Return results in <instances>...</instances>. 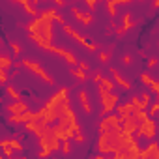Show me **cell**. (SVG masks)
Instances as JSON below:
<instances>
[{
    "label": "cell",
    "mask_w": 159,
    "mask_h": 159,
    "mask_svg": "<svg viewBox=\"0 0 159 159\" xmlns=\"http://www.w3.org/2000/svg\"><path fill=\"white\" fill-rule=\"evenodd\" d=\"M62 153L64 155H69L71 153V142H69V139L67 140H62Z\"/></svg>",
    "instance_id": "4dcf8cb0"
},
{
    "label": "cell",
    "mask_w": 159,
    "mask_h": 159,
    "mask_svg": "<svg viewBox=\"0 0 159 159\" xmlns=\"http://www.w3.org/2000/svg\"><path fill=\"white\" fill-rule=\"evenodd\" d=\"M77 66H79V67H81V69H84V71H88V69H90V66H88L86 62H79Z\"/></svg>",
    "instance_id": "60d3db41"
},
{
    "label": "cell",
    "mask_w": 159,
    "mask_h": 159,
    "mask_svg": "<svg viewBox=\"0 0 159 159\" xmlns=\"http://www.w3.org/2000/svg\"><path fill=\"white\" fill-rule=\"evenodd\" d=\"M47 52H51V54H54V56H60V58H64V60H66L69 66H77V64H79L77 56H75V54H73L69 49H64V47H56V45H51Z\"/></svg>",
    "instance_id": "9c48e42d"
},
{
    "label": "cell",
    "mask_w": 159,
    "mask_h": 159,
    "mask_svg": "<svg viewBox=\"0 0 159 159\" xmlns=\"http://www.w3.org/2000/svg\"><path fill=\"white\" fill-rule=\"evenodd\" d=\"M120 133H122V129L99 133V139H98V152L103 153V155H109V153L112 155L114 152H118V139H120Z\"/></svg>",
    "instance_id": "277c9868"
},
{
    "label": "cell",
    "mask_w": 159,
    "mask_h": 159,
    "mask_svg": "<svg viewBox=\"0 0 159 159\" xmlns=\"http://www.w3.org/2000/svg\"><path fill=\"white\" fill-rule=\"evenodd\" d=\"M107 11H109V15H111V19H116V15H118V10H116V2H114V0H107Z\"/></svg>",
    "instance_id": "4316f807"
},
{
    "label": "cell",
    "mask_w": 159,
    "mask_h": 159,
    "mask_svg": "<svg viewBox=\"0 0 159 159\" xmlns=\"http://www.w3.org/2000/svg\"><path fill=\"white\" fill-rule=\"evenodd\" d=\"M140 98H142V99H144V101H150V92H144V94H142V96H140Z\"/></svg>",
    "instance_id": "f6af8a7d"
},
{
    "label": "cell",
    "mask_w": 159,
    "mask_h": 159,
    "mask_svg": "<svg viewBox=\"0 0 159 159\" xmlns=\"http://www.w3.org/2000/svg\"><path fill=\"white\" fill-rule=\"evenodd\" d=\"M140 83L144 84V86H148V88H152L157 81H155V79L153 77H150V73H140Z\"/></svg>",
    "instance_id": "d4e9b609"
},
{
    "label": "cell",
    "mask_w": 159,
    "mask_h": 159,
    "mask_svg": "<svg viewBox=\"0 0 159 159\" xmlns=\"http://www.w3.org/2000/svg\"><path fill=\"white\" fill-rule=\"evenodd\" d=\"M43 2H45V0H43Z\"/></svg>",
    "instance_id": "c3c4849f"
},
{
    "label": "cell",
    "mask_w": 159,
    "mask_h": 159,
    "mask_svg": "<svg viewBox=\"0 0 159 159\" xmlns=\"http://www.w3.org/2000/svg\"><path fill=\"white\" fill-rule=\"evenodd\" d=\"M11 2L21 4V6H23V10H25L30 17H39V13H41V11H38V10H36V6L30 2V0H11Z\"/></svg>",
    "instance_id": "ffe728a7"
},
{
    "label": "cell",
    "mask_w": 159,
    "mask_h": 159,
    "mask_svg": "<svg viewBox=\"0 0 159 159\" xmlns=\"http://www.w3.org/2000/svg\"><path fill=\"white\" fill-rule=\"evenodd\" d=\"M155 114H159V101L150 107V116H155Z\"/></svg>",
    "instance_id": "74e56055"
},
{
    "label": "cell",
    "mask_w": 159,
    "mask_h": 159,
    "mask_svg": "<svg viewBox=\"0 0 159 159\" xmlns=\"http://www.w3.org/2000/svg\"><path fill=\"white\" fill-rule=\"evenodd\" d=\"M135 26V23H133V15H131V11H125L124 13V17H122V26H116L114 28V32L118 34V36H124L127 30H131Z\"/></svg>",
    "instance_id": "9a60e30c"
},
{
    "label": "cell",
    "mask_w": 159,
    "mask_h": 159,
    "mask_svg": "<svg viewBox=\"0 0 159 159\" xmlns=\"http://www.w3.org/2000/svg\"><path fill=\"white\" fill-rule=\"evenodd\" d=\"M28 120H34V111H26L21 114H8L10 124H26Z\"/></svg>",
    "instance_id": "2e32d148"
},
{
    "label": "cell",
    "mask_w": 159,
    "mask_h": 159,
    "mask_svg": "<svg viewBox=\"0 0 159 159\" xmlns=\"http://www.w3.org/2000/svg\"><path fill=\"white\" fill-rule=\"evenodd\" d=\"M135 137H137V139L146 137L148 140H153V139L157 137V122L153 120V116H148L144 122H140V125H139Z\"/></svg>",
    "instance_id": "8992f818"
},
{
    "label": "cell",
    "mask_w": 159,
    "mask_h": 159,
    "mask_svg": "<svg viewBox=\"0 0 159 159\" xmlns=\"http://www.w3.org/2000/svg\"><path fill=\"white\" fill-rule=\"evenodd\" d=\"M2 153H4V157H6V159H11V157H13V153H15V150H13L11 146H2Z\"/></svg>",
    "instance_id": "1f68e13d"
},
{
    "label": "cell",
    "mask_w": 159,
    "mask_h": 159,
    "mask_svg": "<svg viewBox=\"0 0 159 159\" xmlns=\"http://www.w3.org/2000/svg\"><path fill=\"white\" fill-rule=\"evenodd\" d=\"M92 81H94V83H96V84H99V83H101V81H103V73H101V71H98V73H96V75H94V79H92Z\"/></svg>",
    "instance_id": "ab89813d"
},
{
    "label": "cell",
    "mask_w": 159,
    "mask_h": 159,
    "mask_svg": "<svg viewBox=\"0 0 159 159\" xmlns=\"http://www.w3.org/2000/svg\"><path fill=\"white\" fill-rule=\"evenodd\" d=\"M133 111H135V105H133L131 101H129V103H118V105H116V114L120 116V120L131 116Z\"/></svg>",
    "instance_id": "ac0fdd59"
},
{
    "label": "cell",
    "mask_w": 159,
    "mask_h": 159,
    "mask_svg": "<svg viewBox=\"0 0 159 159\" xmlns=\"http://www.w3.org/2000/svg\"><path fill=\"white\" fill-rule=\"evenodd\" d=\"M52 129H54V133H56V137H58L60 140H67V139L73 140L75 135L83 133V131H81V125H79V120H77V114L71 111V107H67L66 114H64L58 122L52 124Z\"/></svg>",
    "instance_id": "3957f363"
},
{
    "label": "cell",
    "mask_w": 159,
    "mask_h": 159,
    "mask_svg": "<svg viewBox=\"0 0 159 159\" xmlns=\"http://www.w3.org/2000/svg\"><path fill=\"white\" fill-rule=\"evenodd\" d=\"M73 140H75V144H84V140H86V139H84V135H83V133H79V135H75V139H73Z\"/></svg>",
    "instance_id": "f35d334b"
},
{
    "label": "cell",
    "mask_w": 159,
    "mask_h": 159,
    "mask_svg": "<svg viewBox=\"0 0 159 159\" xmlns=\"http://www.w3.org/2000/svg\"><path fill=\"white\" fill-rule=\"evenodd\" d=\"M67 107H69V88L67 86H62L60 90H56L49 98V101L39 111L34 112V120L41 122L43 125H51V124L58 122L66 114Z\"/></svg>",
    "instance_id": "6da1fadb"
},
{
    "label": "cell",
    "mask_w": 159,
    "mask_h": 159,
    "mask_svg": "<svg viewBox=\"0 0 159 159\" xmlns=\"http://www.w3.org/2000/svg\"><path fill=\"white\" fill-rule=\"evenodd\" d=\"M69 73H71V77H75V79H77V81H83V83L86 81V79H88V71L81 69V67H79V66H77V67L73 66V67L69 69Z\"/></svg>",
    "instance_id": "603a6c76"
},
{
    "label": "cell",
    "mask_w": 159,
    "mask_h": 159,
    "mask_svg": "<svg viewBox=\"0 0 159 159\" xmlns=\"http://www.w3.org/2000/svg\"><path fill=\"white\" fill-rule=\"evenodd\" d=\"M122 60H124V64L127 66V64H131V60H133V58H131V54H124V58H122Z\"/></svg>",
    "instance_id": "7bdbcfd3"
},
{
    "label": "cell",
    "mask_w": 159,
    "mask_h": 159,
    "mask_svg": "<svg viewBox=\"0 0 159 159\" xmlns=\"http://www.w3.org/2000/svg\"><path fill=\"white\" fill-rule=\"evenodd\" d=\"M2 146H11L15 152H23L25 150V146L21 144V140L15 137V139H2V140H0V148H2Z\"/></svg>",
    "instance_id": "44dd1931"
},
{
    "label": "cell",
    "mask_w": 159,
    "mask_h": 159,
    "mask_svg": "<svg viewBox=\"0 0 159 159\" xmlns=\"http://www.w3.org/2000/svg\"><path fill=\"white\" fill-rule=\"evenodd\" d=\"M101 84L107 88V90H111V92H114V86H116V83H114V79H109V77H103V81H101Z\"/></svg>",
    "instance_id": "f546056e"
},
{
    "label": "cell",
    "mask_w": 159,
    "mask_h": 159,
    "mask_svg": "<svg viewBox=\"0 0 159 159\" xmlns=\"http://www.w3.org/2000/svg\"><path fill=\"white\" fill-rule=\"evenodd\" d=\"M0 83L4 86L8 84V69H4V67H0Z\"/></svg>",
    "instance_id": "836d02e7"
},
{
    "label": "cell",
    "mask_w": 159,
    "mask_h": 159,
    "mask_svg": "<svg viewBox=\"0 0 159 159\" xmlns=\"http://www.w3.org/2000/svg\"><path fill=\"white\" fill-rule=\"evenodd\" d=\"M52 2H54L58 8H64V6H66V0H52Z\"/></svg>",
    "instance_id": "ee69618b"
},
{
    "label": "cell",
    "mask_w": 159,
    "mask_h": 159,
    "mask_svg": "<svg viewBox=\"0 0 159 159\" xmlns=\"http://www.w3.org/2000/svg\"><path fill=\"white\" fill-rule=\"evenodd\" d=\"M152 6H153V10H159V0H153Z\"/></svg>",
    "instance_id": "bcb514c9"
},
{
    "label": "cell",
    "mask_w": 159,
    "mask_h": 159,
    "mask_svg": "<svg viewBox=\"0 0 159 159\" xmlns=\"http://www.w3.org/2000/svg\"><path fill=\"white\" fill-rule=\"evenodd\" d=\"M56 23H60V25H66V19H64V15H62V13H58V15H56Z\"/></svg>",
    "instance_id": "b9f144b4"
},
{
    "label": "cell",
    "mask_w": 159,
    "mask_h": 159,
    "mask_svg": "<svg viewBox=\"0 0 159 159\" xmlns=\"http://www.w3.org/2000/svg\"><path fill=\"white\" fill-rule=\"evenodd\" d=\"M79 101H81V107H83V111H84L86 114H92V103L88 101V94H86L84 90L79 92Z\"/></svg>",
    "instance_id": "7402d4cb"
},
{
    "label": "cell",
    "mask_w": 159,
    "mask_h": 159,
    "mask_svg": "<svg viewBox=\"0 0 159 159\" xmlns=\"http://www.w3.org/2000/svg\"><path fill=\"white\" fill-rule=\"evenodd\" d=\"M21 64H23V67L25 69H28L30 73H34V75H38L39 79H41V81L45 83V84H49V86H54L56 83H54V79L43 69V66L39 64V62H36V60H30V58H23L21 60Z\"/></svg>",
    "instance_id": "5b68a950"
},
{
    "label": "cell",
    "mask_w": 159,
    "mask_h": 159,
    "mask_svg": "<svg viewBox=\"0 0 159 159\" xmlns=\"http://www.w3.org/2000/svg\"><path fill=\"white\" fill-rule=\"evenodd\" d=\"M56 15H58V10H56V8H49V10H43V11L39 13V17L49 19V21H56Z\"/></svg>",
    "instance_id": "cb8c5ba5"
},
{
    "label": "cell",
    "mask_w": 159,
    "mask_h": 159,
    "mask_svg": "<svg viewBox=\"0 0 159 159\" xmlns=\"http://www.w3.org/2000/svg\"><path fill=\"white\" fill-rule=\"evenodd\" d=\"M109 71H111V75H112V79H114V83H116L118 86H122L124 90H131V83H129V81H125V79L118 73V69H116V67H109Z\"/></svg>",
    "instance_id": "d6986e66"
},
{
    "label": "cell",
    "mask_w": 159,
    "mask_h": 159,
    "mask_svg": "<svg viewBox=\"0 0 159 159\" xmlns=\"http://www.w3.org/2000/svg\"><path fill=\"white\" fill-rule=\"evenodd\" d=\"M84 4H86L88 11H94V10H96V4H98V0H84Z\"/></svg>",
    "instance_id": "d590c367"
},
{
    "label": "cell",
    "mask_w": 159,
    "mask_h": 159,
    "mask_svg": "<svg viewBox=\"0 0 159 159\" xmlns=\"http://www.w3.org/2000/svg\"><path fill=\"white\" fill-rule=\"evenodd\" d=\"M4 109H6V112H8V114H21V112L30 111V109H28V103H26V101H23V99H17V101L13 99V101H11V103H8Z\"/></svg>",
    "instance_id": "5bb4252c"
},
{
    "label": "cell",
    "mask_w": 159,
    "mask_h": 159,
    "mask_svg": "<svg viewBox=\"0 0 159 159\" xmlns=\"http://www.w3.org/2000/svg\"><path fill=\"white\" fill-rule=\"evenodd\" d=\"M71 15H73L77 21H81L84 26L94 25V15H92V11H81L77 6H73V8H71Z\"/></svg>",
    "instance_id": "4fadbf2b"
},
{
    "label": "cell",
    "mask_w": 159,
    "mask_h": 159,
    "mask_svg": "<svg viewBox=\"0 0 159 159\" xmlns=\"http://www.w3.org/2000/svg\"><path fill=\"white\" fill-rule=\"evenodd\" d=\"M54 21L43 19V17H32V21H28L25 25L28 38L41 49V51H49V47L52 45V25Z\"/></svg>",
    "instance_id": "7a4b0ae2"
},
{
    "label": "cell",
    "mask_w": 159,
    "mask_h": 159,
    "mask_svg": "<svg viewBox=\"0 0 159 159\" xmlns=\"http://www.w3.org/2000/svg\"><path fill=\"white\" fill-rule=\"evenodd\" d=\"M139 125H140V122H139L133 114L122 120V129H124V131H127V133H131V135H135V133H137Z\"/></svg>",
    "instance_id": "e0dca14e"
},
{
    "label": "cell",
    "mask_w": 159,
    "mask_h": 159,
    "mask_svg": "<svg viewBox=\"0 0 159 159\" xmlns=\"http://www.w3.org/2000/svg\"><path fill=\"white\" fill-rule=\"evenodd\" d=\"M99 133L103 131H116V129H122V120L118 114H107V116H101V122L98 125Z\"/></svg>",
    "instance_id": "ba28073f"
},
{
    "label": "cell",
    "mask_w": 159,
    "mask_h": 159,
    "mask_svg": "<svg viewBox=\"0 0 159 159\" xmlns=\"http://www.w3.org/2000/svg\"><path fill=\"white\" fill-rule=\"evenodd\" d=\"M99 60H101L103 64H107V62L111 60V51H101V52H99Z\"/></svg>",
    "instance_id": "e575fe53"
},
{
    "label": "cell",
    "mask_w": 159,
    "mask_h": 159,
    "mask_svg": "<svg viewBox=\"0 0 159 159\" xmlns=\"http://www.w3.org/2000/svg\"><path fill=\"white\" fill-rule=\"evenodd\" d=\"M140 159H159V142L153 139L144 150H140Z\"/></svg>",
    "instance_id": "7c38bea8"
},
{
    "label": "cell",
    "mask_w": 159,
    "mask_h": 159,
    "mask_svg": "<svg viewBox=\"0 0 159 159\" xmlns=\"http://www.w3.org/2000/svg\"><path fill=\"white\" fill-rule=\"evenodd\" d=\"M30 2H32L34 6H38V4H39V0H30Z\"/></svg>",
    "instance_id": "7dc6e473"
},
{
    "label": "cell",
    "mask_w": 159,
    "mask_h": 159,
    "mask_svg": "<svg viewBox=\"0 0 159 159\" xmlns=\"http://www.w3.org/2000/svg\"><path fill=\"white\" fill-rule=\"evenodd\" d=\"M11 66H13V60H11V56H10V54H2V56H0V67L10 69Z\"/></svg>",
    "instance_id": "83f0119b"
},
{
    "label": "cell",
    "mask_w": 159,
    "mask_h": 159,
    "mask_svg": "<svg viewBox=\"0 0 159 159\" xmlns=\"http://www.w3.org/2000/svg\"><path fill=\"white\" fill-rule=\"evenodd\" d=\"M101 101V105H103V109H101V116H107V114H111L112 111H116V105L120 103V98H118V94H114V92H111L107 98H103V99H99Z\"/></svg>",
    "instance_id": "8fae6325"
},
{
    "label": "cell",
    "mask_w": 159,
    "mask_h": 159,
    "mask_svg": "<svg viewBox=\"0 0 159 159\" xmlns=\"http://www.w3.org/2000/svg\"><path fill=\"white\" fill-rule=\"evenodd\" d=\"M131 103L135 105V109H148L150 101H144L142 98H137V96H131Z\"/></svg>",
    "instance_id": "484cf974"
},
{
    "label": "cell",
    "mask_w": 159,
    "mask_h": 159,
    "mask_svg": "<svg viewBox=\"0 0 159 159\" xmlns=\"http://www.w3.org/2000/svg\"><path fill=\"white\" fill-rule=\"evenodd\" d=\"M10 49H11V52H13L15 56L21 54V45H19L17 41H10Z\"/></svg>",
    "instance_id": "d6a6232c"
},
{
    "label": "cell",
    "mask_w": 159,
    "mask_h": 159,
    "mask_svg": "<svg viewBox=\"0 0 159 159\" xmlns=\"http://www.w3.org/2000/svg\"><path fill=\"white\" fill-rule=\"evenodd\" d=\"M64 32H66L67 36H71L75 41H79V43H81V45H83L86 51H90V52H96V51H98V45H96L94 41H90V39H88L86 36H83L81 32H77L73 26H69V25H64Z\"/></svg>",
    "instance_id": "52a82bcc"
},
{
    "label": "cell",
    "mask_w": 159,
    "mask_h": 159,
    "mask_svg": "<svg viewBox=\"0 0 159 159\" xmlns=\"http://www.w3.org/2000/svg\"><path fill=\"white\" fill-rule=\"evenodd\" d=\"M6 94L10 96V99H15V101H17V99H21V94H19L11 84H6Z\"/></svg>",
    "instance_id": "f1b7e54d"
},
{
    "label": "cell",
    "mask_w": 159,
    "mask_h": 159,
    "mask_svg": "<svg viewBox=\"0 0 159 159\" xmlns=\"http://www.w3.org/2000/svg\"><path fill=\"white\" fill-rule=\"evenodd\" d=\"M157 64H159V60H157V58H148V60H146V67H148V69L155 67Z\"/></svg>",
    "instance_id": "8d00e7d4"
},
{
    "label": "cell",
    "mask_w": 159,
    "mask_h": 159,
    "mask_svg": "<svg viewBox=\"0 0 159 159\" xmlns=\"http://www.w3.org/2000/svg\"><path fill=\"white\" fill-rule=\"evenodd\" d=\"M116 159H140V146L139 140H135L133 144H129L125 150H120L116 153H112Z\"/></svg>",
    "instance_id": "30bf717a"
}]
</instances>
